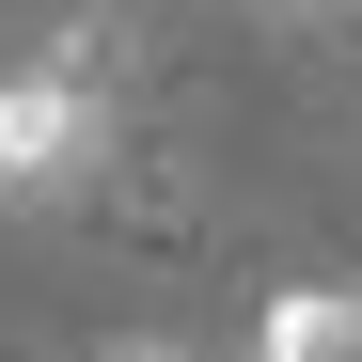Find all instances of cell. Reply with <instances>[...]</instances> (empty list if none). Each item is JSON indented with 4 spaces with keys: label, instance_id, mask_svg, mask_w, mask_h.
Here are the masks:
<instances>
[{
    "label": "cell",
    "instance_id": "obj_4",
    "mask_svg": "<svg viewBox=\"0 0 362 362\" xmlns=\"http://www.w3.org/2000/svg\"><path fill=\"white\" fill-rule=\"evenodd\" d=\"M284 16H346V0H284Z\"/></svg>",
    "mask_w": 362,
    "mask_h": 362
},
{
    "label": "cell",
    "instance_id": "obj_1",
    "mask_svg": "<svg viewBox=\"0 0 362 362\" xmlns=\"http://www.w3.org/2000/svg\"><path fill=\"white\" fill-rule=\"evenodd\" d=\"M110 142H127V110H110V16H64L47 32V64L0 79V205H79Z\"/></svg>",
    "mask_w": 362,
    "mask_h": 362
},
{
    "label": "cell",
    "instance_id": "obj_3",
    "mask_svg": "<svg viewBox=\"0 0 362 362\" xmlns=\"http://www.w3.org/2000/svg\"><path fill=\"white\" fill-rule=\"evenodd\" d=\"M110 362H189V346H110Z\"/></svg>",
    "mask_w": 362,
    "mask_h": 362
},
{
    "label": "cell",
    "instance_id": "obj_2",
    "mask_svg": "<svg viewBox=\"0 0 362 362\" xmlns=\"http://www.w3.org/2000/svg\"><path fill=\"white\" fill-rule=\"evenodd\" d=\"M252 362H362V284H284Z\"/></svg>",
    "mask_w": 362,
    "mask_h": 362
}]
</instances>
